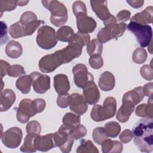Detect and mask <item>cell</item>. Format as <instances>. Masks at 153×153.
I'll return each mask as SVG.
<instances>
[{"mask_svg":"<svg viewBox=\"0 0 153 153\" xmlns=\"http://www.w3.org/2000/svg\"><path fill=\"white\" fill-rule=\"evenodd\" d=\"M131 132L133 142L140 151L149 153L153 151L152 119H140L133 127Z\"/></svg>","mask_w":153,"mask_h":153,"instance_id":"obj_1","label":"cell"},{"mask_svg":"<svg viewBox=\"0 0 153 153\" xmlns=\"http://www.w3.org/2000/svg\"><path fill=\"white\" fill-rule=\"evenodd\" d=\"M42 21L38 20L32 11L24 12L17 22L11 25L8 29L10 36L14 39L32 35Z\"/></svg>","mask_w":153,"mask_h":153,"instance_id":"obj_2","label":"cell"},{"mask_svg":"<svg viewBox=\"0 0 153 153\" xmlns=\"http://www.w3.org/2000/svg\"><path fill=\"white\" fill-rule=\"evenodd\" d=\"M45 106L46 102L42 99H35L33 100L24 99L21 100L17 109V119L22 123H26L30 117L42 112Z\"/></svg>","mask_w":153,"mask_h":153,"instance_id":"obj_3","label":"cell"},{"mask_svg":"<svg viewBox=\"0 0 153 153\" xmlns=\"http://www.w3.org/2000/svg\"><path fill=\"white\" fill-rule=\"evenodd\" d=\"M41 2L51 13V23L56 27L63 26L68 20V11L65 5L55 0L42 1Z\"/></svg>","mask_w":153,"mask_h":153,"instance_id":"obj_4","label":"cell"},{"mask_svg":"<svg viewBox=\"0 0 153 153\" xmlns=\"http://www.w3.org/2000/svg\"><path fill=\"white\" fill-rule=\"evenodd\" d=\"M117 110V102L114 97H108L104 100L103 106L95 105L90 113L91 119L96 122L103 121L112 118Z\"/></svg>","mask_w":153,"mask_h":153,"instance_id":"obj_5","label":"cell"},{"mask_svg":"<svg viewBox=\"0 0 153 153\" xmlns=\"http://www.w3.org/2000/svg\"><path fill=\"white\" fill-rule=\"evenodd\" d=\"M127 29L135 36L138 44L141 47H148L152 42V30L151 26L130 22L127 25Z\"/></svg>","mask_w":153,"mask_h":153,"instance_id":"obj_6","label":"cell"},{"mask_svg":"<svg viewBox=\"0 0 153 153\" xmlns=\"http://www.w3.org/2000/svg\"><path fill=\"white\" fill-rule=\"evenodd\" d=\"M62 64H65V58L62 50H59L53 54L42 57L39 61L38 66L41 72L50 73L55 71Z\"/></svg>","mask_w":153,"mask_h":153,"instance_id":"obj_7","label":"cell"},{"mask_svg":"<svg viewBox=\"0 0 153 153\" xmlns=\"http://www.w3.org/2000/svg\"><path fill=\"white\" fill-rule=\"evenodd\" d=\"M36 40L38 45L45 50L52 48L57 43L55 30L47 25H44L38 29Z\"/></svg>","mask_w":153,"mask_h":153,"instance_id":"obj_8","label":"cell"},{"mask_svg":"<svg viewBox=\"0 0 153 153\" xmlns=\"http://www.w3.org/2000/svg\"><path fill=\"white\" fill-rule=\"evenodd\" d=\"M54 139L60 151L64 153H68L71 151L74 139L71 133V129L62 125L57 131L53 133Z\"/></svg>","mask_w":153,"mask_h":153,"instance_id":"obj_9","label":"cell"},{"mask_svg":"<svg viewBox=\"0 0 153 153\" xmlns=\"http://www.w3.org/2000/svg\"><path fill=\"white\" fill-rule=\"evenodd\" d=\"M22 138V131L17 127H11L1 134V140L3 144L11 149L17 148L20 145Z\"/></svg>","mask_w":153,"mask_h":153,"instance_id":"obj_10","label":"cell"},{"mask_svg":"<svg viewBox=\"0 0 153 153\" xmlns=\"http://www.w3.org/2000/svg\"><path fill=\"white\" fill-rule=\"evenodd\" d=\"M74 81L75 84L79 88H82L85 84L91 80H94L93 75L88 72L86 66L82 63L75 65L72 69Z\"/></svg>","mask_w":153,"mask_h":153,"instance_id":"obj_11","label":"cell"},{"mask_svg":"<svg viewBox=\"0 0 153 153\" xmlns=\"http://www.w3.org/2000/svg\"><path fill=\"white\" fill-rule=\"evenodd\" d=\"M32 85L34 91L39 94H44L50 88V78L47 75L38 72L30 74Z\"/></svg>","mask_w":153,"mask_h":153,"instance_id":"obj_12","label":"cell"},{"mask_svg":"<svg viewBox=\"0 0 153 153\" xmlns=\"http://www.w3.org/2000/svg\"><path fill=\"white\" fill-rule=\"evenodd\" d=\"M75 17L78 32L82 33H88L94 31L97 23L93 18L88 16L87 14H80Z\"/></svg>","mask_w":153,"mask_h":153,"instance_id":"obj_13","label":"cell"},{"mask_svg":"<svg viewBox=\"0 0 153 153\" xmlns=\"http://www.w3.org/2000/svg\"><path fill=\"white\" fill-rule=\"evenodd\" d=\"M82 90L84 99L88 104L95 105L99 102L100 92L94 80L87 82L82 87Z\"/></svg>","mask_w":153,"mask_h":153,"instance_id":"obj_14","label":"cell"},{"mask_svg":"<svg viewBox=\"0 0 153 153\" xmlns=\"http://www.w3.org/2000/svg\"><path fill=\"white\" fill-rule=\"evenodd\" d=\"M70 110L78 115H82L86 112L88 109V105L83 96L78 93L71 94Z\"/></svg>","mask_w":153,"mask_h":153,"instance_id":"obj_15","label":"cell"},{"mask_svg":"<svg viewBox=\"0 0 153 153\" xmlns=\"http://www.w3.org/2000/svg\"><path fill=\"white\" fill-rule=\"evenodd\" d=\"M123 103L119 108L116 118L121 123L127 122L134 111L135 105L129 99L123 96Z\"/></svg>","mask_w":153,"mask_h":153,"instance_id":"obj_16","label":"cell"},{"mask_svg":"<svg viewBox=\"0 0 153 153\" xmlns=\"http://www.w3.org/2000/svg\"><path fill=\"white\" fill-rule=\"evenodd\" d=\"M35 146L36 150L46 152L51 149L56 147L54 139L53 133H49L46 135H38L35 139Z\"/></svg>","mask_w":153,"mask_h":153,"instance_id":"obj_17","label":"cell"},{"mask_svg":"<svg viewBox=\"0 0 153 153\" xmlns=\"http://www.w3.org/2000/svg\"><path fill=\"white\" fill-rule=\"evenodd\" d=\"M90 5L96 15L103 22L108 20L112 14L107 7V1H90Z\"/></svg>","mask_w":153,"mask_h":153,"instance_id":"obj_18","label":"cell"},{"mask_svg":"<svg viewBox=\"0 0 153 153\" xmlns=\"http://www.w3.org/2000/svg\"><path fill=\"white\" fill-rule=\"evenodd\" d=\"M53 85L56 92L59 94L68 93L70 89L68 77L63 74H59L54 76Z\"/></svg>","mask_w":153,"mask_h":153,"instance_id":"obj_19","label":"cell"},{"mask_svg":"<svg viewBox=\"0 0 153 153\" xmlns=\"http://www.w3.org/2000/svg\"><path fill=\"white\" fill-rule=\"evenodd\" d=\"M0 97L1 111L4 112L8 111L14 103L16 94L13 90L6 88L1 91Z\"/></svg>","mask_w":153,"mask_h":153,"instance_id":"obj_20","label":"cell"},{"mask_svg":"<svg viewBox=\"0 0 153 153\" xmlns=\"http://www.w3.org/2000/svg\"><path fill=\"white\" fill-rule=\"evenodd\" d=\"M98 84L99 87L102 91H111L114 89L115 85V76L111 72L105 71L101 74Z\"/></svg>","mask_w":153,"mask_h":153,"instance_id":"obj_21","label":"cell"},{"mask_svg":"<svg viewBox=\"0 0 153 153\" xmlns=\"http://www.w3.org/2000/svg\"><path fill=\"white\" fill-rule=\"evenodd\" d=\"M153 14V7H148L140 13H137L130 19V22H134L140 25H147L152 23Z\"/></svg>","mask_w":153,"mask_h":153,"instance_id":"obj_22","label":"cell"},{"mask_svg":"<svg viewBox=\"0 0 153 153\" xmlns=\"http://www.w3.org/2000/svg\"><path fill=\"white\" fill-rule=\"evenodd\" d=\"M102 151L103 153H120L123 151V144L121 142L106 139L101 143Z\"/></svg>","mask_w":153,"mask_h":153,"instance_id":"obj_23","label":"cell"},{"mask_svg":"<svg viewBox=\"0 0 153 153\" xmlns=\"http://www.w3.org/2000/svg\"><path fill=\"white\" fill-rule=\"evenodd\" d=\"M5 51L9 57L11 59H17L22 55L23 48L19 42L11 40L7 43L5 48Z\"/></svg>","mask_w":153,"mask_h":153,"instance_id":"obj_24","label":"cell"},{"mask_svg":"<svg viewBox=\"0 0 153 153\" xmlns=\"http://www.w3.org/2000/svg\"><path fill=\"white\" fill-rule=\"evenodd\" d=\"M153 108H152V97H149L148 104L142 103L139 105L135 111V114L137 116L151 118H153Z\"/></svg>","mask_w":153,"mask_h":153,"instance_id":"obj_25","label":"cell"},{"mask_svg":"<svg viewBox=\"0 0 153 153\" xmlns=\"http://www.w3.org/2000/svg\"><path fill=\"white\" fill-rule=\"evenodd\" d=\"M75 33L72 28L69 26H63L56 32L57 40L62 42H71L74 39Z\"/></svg>","mask_w":153,"mask_h":153,"instance_id":"obj_26","label":"cell"},{"mask_svg":"<svg viewBox=\"0 0 153 153\" xmlns=\"http://www.w3.org/2000/svg\"><path fill=\"white\" fill-rule=\"evenodd\" d=\"M32 79L30 75H23L19 77L16 82V86L23 94H27L30 91Z\"/></svg>","mask_w":153,"mask_h":153,"instance_id":"obj_27","label":"cell"},{"mask_svg":"<svg viewBox=\"0 0 153 153\" xmlns=\"http://www.w3.org/2000/svg\"><path fill=\"white\" fill-rule=\"evenodd\" d=\"M37 134L27 133L25 138L24 143L20 147V150L23 152H36V149L35 146V139L37 137Z\"/></svg>","mask_w":153,"mask_h":153,"instance_id":"obj_28","label":"cell"},{"mask_svg":"<svg viewBox=\"0 0 153 153\" xmlns=\"http://www.w3.org/2000/svg\"><path fill=\"white\" fill-rule=\"evenodd\" d=\"M80 122L81 118L79 115L71 112L66 113L62 119L63 125L71 130L75 126L80 124Z\"/></svg>","mask_w":153,"mask_h":153,"instance_id":"obj_29","label":"cell"},{"mask_svg":"<svg viewBox=\"0 0 153 153\" xmlns=\"http://www.w3.org/2000/svg\"><path fill=\"white\" fill-rule=\"evenodd\" d=\"M124 96L131 100L135 105L140 102L144 97V93L142 90V87H137L132 90L128 91L124 94Z\"/></svg>","mask_w":153,"mask_h":153,"instance_id":"obj_30","label":"cell"},{"mask_svg":"<svg viewBox=\"0 0 153 153\" xmlns=\"http://www.w3.org/2000/svg\"><path fill=\"white\" fill-rule=\"evenodd\" d=\"M104 130L108 137L114 138L120 134L121 126L116 121H109L105 124Z\"/></svg>","mask_w":153,"mask_h":153,"instance_id":"obj_31","label":"cell"},{"mask_svg":"<svg viewBox=\"0 0 153 153\" xmlns=\"http://www.w3.org/2000/svg\"><path fill=\"white\" fill-rule=\"evenodd\" d=\"M79 146L76 149L77 153H98L99 150L94 145L93 142L87 140H82L80 142Z\"/></svg>","mask_w":153,"mask_h":153,"instance_id":"obj_32","label":"cell"},{"mask_svg":"<svg viewBox=\"0 0 153 153\" xmlns=\"http://www.w3.org/2000/svg\"><path fill=\"white\" fill-rule=\"evenodd\" d=\"M103 50V45L97 39H93L87 45V51L91 56L95 54L101 55Z\"/></svg>","mask_w":153,"mask_h":153,"instance_id":"obj_33","label":"cell"},{"mask_svg":"<svg viewBox=\"0 0 153 153\" xmlns=\"http://www.w3.org/2000/svg\"><path fill=\"white\" fill-rule=\"evenodd\" d=\"M97 38V40L102 44L106 43L109 41L114 39L111 30L107 26H105L99 31Z\"/></svg>","mask_w":153,"mask_h":153,"instance_id":"obj_34","label":"cell"},{"mask_svg":"<svg viewBox=\"0 0 153 153\" xmlns=\"http://www.w3.org/2000/svg\"><path fill=\"white\" fill-rule=\"evenodd\" d=\"M147 58V53L143 48H137L133 53V61L137 64L144 63Z\"/></svg>","mask_w":153,"mask_h":153,"instance_id":"obj_35","label":"cell"},{"mask_svg":"<svg viewBox=\"0 0 153 153\" xmlns=\"http://www.w3.org/2000/svg\"><path fill=\"white\" fill-rule=\"evenodd\" d=\"M92 136L94 141L98 145H101L102 142L108 138L105 132L104 128L101 127H96L93 130Z\"/></svg>","mask_w":153,"mask_h":153,"instance_id":"obj_36","label":"cell"},{"mask_svg":"<svg viewBox=\"0 0 153 153\" xmlns=\"http://www.w3.org/2000/svg\"><path fill=\"white\" fill-rule=\"evenodd\" d=\"M87 131L85 127L81 124L75 126L71 130V133L74 139L78 140L87 134Z\"/></svg>","mask_w":153,"mask_h":153,"instance_id":"obj_37","label":"cell"},{"mask_svg":"<svg viewBox=\"0 0 153 153\" xmlns=\"http://www.w3.org/2000/svg\"><path fill=\"white\" fill-rule=\"evenodd\" d=\"M18 5V1H1L0 11L1 17L4 11H11L14 10Z\"/></svg>","mask_w":153,"mask_h":153,"instance_id":"obj_38","label":"cell"},{"mask_svg":"<svg viewBox=\"0 0 153 153\" xmlns=\"http://www.w3.org/2000/svg\"><path fill=\"white\" fill-rule=\"evenodd\" d=\"M26 129L27 133H32L39 135L41 133V126L38 121L33 120L27 123Z\"/></svg>","mask_w":153,"mask_h":153,"instance_id":"obj_39","label":"cell"},{"mask_svg":"<svg viewBox=\"0 0 153 153\" xmlns=\"http://www.w3.org/2000/svg\"><path fill=\"white\" fill-rule=\"evenodd\" d=\"M90 66L95 69L101 68L103 65V60L101 55L95 54L91 56L88 60Z\"/></svg>","mask_w":153,"mask_h":153,"instance_id":"obj_40","label":"cell"},{"mask_svg":"<svg viewBox=\"0 0 153 153\" xmlns=\"http://www.w3.org/2000/svg\"><path fill=\"white\" fill-rule=\"evenodd\" d=\"M140 73L142 78L148 81H151L153 79V69L151 65H143L140 69Z\"/></svg>","mask_w":153,"mask_h":153,"instance_id":"obj_41","label":"cell"},{"mask_svg":"<svg viewBox=\"0 0 153 153\" xmlns=\"http://www.w3.org/2000/svg\"><path fill=\"white\" fill-rule=\"evenodd\" d=\"M72 10L75 16L80 14H87V8L85 4L81 1H75L72 5Z\"/></svg>","mask_w":153,"mask_h":153,"instance_id":"obj_42","label":"cell"},{"mask_svg":"<svg viewBox=\"0 0 153 153\" xmlns=\"http://www.w3.org/2000/svg\"><path fill=\"white\" fill-rule=\"evenodd\" d=\"M25 73L24 68L20 65H13L11 66L8 72V75L11 77H17Z\"/></svg>","mask_w":153,"mask_h":153,"instance_id":"obj_43","label":"cell"},{"mask_svg":"<svg viewBox=\"0 0 153 153\" xmlns=\"http://www.w3.org/2000/svg\"><path fill=\"white\" fill-rule=\"evenodd\" d=\"M71 94L68 93L59 94L57 99V105L62 108H66L69 106Z\"/></svg>","mask_w":153,"mask_h":153,"instance_id":"obj_44","label":"cell"},{"mask_svg":"<svg viewBox=\"0 0 153 153\" xmlns=\"http://www.w3.org/2000/svg\"><path fill=\"white\" fill-rule=\"evenodd\" d=\"M120 140L124 143H127L133 139V134L128 129L124 130L119 136Z\"/></svg>","mask_w":153,"mask_h":153,"instance_id":"obj_45","label":"cell"},{"mask_svg":"<svg viewBox=\"0 0 153 153\" xmlns=\"http://www.w3.org/2000/svg\"><path fill=\"white\" fill-rule=\"evenodd\" d=\"M131 15L130 11L126 10H123L120 11L117 15V21L120 22H124L130 19Z\"/></svg>","mask_w":153,"mask_h":153,"instance_id":"obj_46","label":"cell"},{"mask_svg":"<svg viewBox=\"0 0 153 153\" xmlns=\"http://www.w3.org/2000/svg\"><path fill=\"white\" fill-rule=\"evenodd\" d=\"M1 45L5 43L8 39V36L7 35V26L3 21L1 22Z\"/></svg>","mask_w":153,"mask_h":153,"instance_id":"obj_47","label":"cell"},{"mask_svg":"<svg viewBox=\"0 0 153 153\" xmlns=\"http://www.w3.org/2000/svg\"><path fill=\"white\" fill-rule=\"evenodd\" d=\"M1 76L2 78L5 75L8 74V72L9 71L10 68L11 67L10 65L7 63L6 61L1 60Z\"/></svg>","mask_w":153,"mask_h":153,"instance_id":"obj_48","label":"cell"},{"mask_svg":"<svg viewBox=\"0 0 153 153\" xmlns=\"http://www.w3.org/2000/svg\"><path fill=\"white\" fill-rule=\"evenodd\" d=\"M152 86L153 84L152 82H151L147 83L143 86V87H142V90L144 93V95L148 96V97H152Z\"/></svg>","mask_w":153,"mask_h":153,"instance_id":"obj_49","label":"cell"},{"mask_svg":"<svg viewBox=\"0 0 153 153\" xmlns=\"http://www.w3.org/2000/svg\"><path fill=\"white\" fill-rule=\"evenodd\" d=\"M127 2L133 8H140L143 6L144 4V1H139V0H134V1H127Z\"/></svg>","mask_w":153,"mask_h":153,"instance_id":"obj_50","label":"cell"},{"mask_svg":"<svg viewBox=\"0 0 153 153\" xmlns=\"http://www.w3.org/2000/svg\"><path fill=\"white\" fill-rule=\"evenodd\" d=\"M29 2V1H18V5L24 6Z\"/></svg>","mask_w":153,"mask_h":153,"instance_id":"obj_51","label":"cell"}]
</instances>
